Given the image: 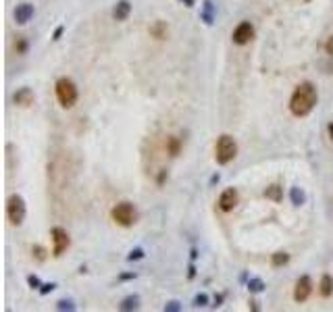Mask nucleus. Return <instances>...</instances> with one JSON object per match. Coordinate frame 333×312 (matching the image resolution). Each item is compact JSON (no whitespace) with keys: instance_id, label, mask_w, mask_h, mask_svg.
Masks as SVG:
<instances>
[{"instance_id":"nucleus-1","label":"nucleus","mask_w":333,"mask_h":312,"mask_svg":"<svg viewBox=\"0 0 333 312\" xmlns=\"http://www.w3.org/2000/svg\"><path fill=\"white\" fill-rule=\"evenodd\" d=\"M318 102V92L312 81L298 83L289 98V113L294 117H308Z\"/></svg>"},{"instance_id":"nucleus-2","label":"nucleus","mask_w":333,"mask_h":312,"mask_svg":"<svg viewBox=\"0 0 333 312\" xmlns=\"http://www.w3.org/2000/svg\"><path fill=\"white\" fill-rule=\"evenodd\" d=\"M54 92H57V100L62 108H73L77 104L79 98V92H77V86H75L73 79L69 77H61L54 86Z\"/></svg>"},{"instance_id":"nucleus-3","label":"nucleus","mask_w":333,"mask_h":312,"mask_svg":"<svg viewBox=\"0 0 333 312\" xmlns=\"http://www.w3.org/2000/svg\"><path fill=\"white\" fill-rule=\"evenodd\" d=\"M235 156H238V144H235V140L229 134L219 135L217 144H214V161H217V164L225 166L231 163Z\"/></svg>"},{"instance_id":"nucleus-4","label":"nucleus","mask_w":333,"mask_h":312,"mask_svg":"<svg viewBox=\"0 0 333 312\" xmlns=\"http://www.w3.org/2000/svg\"><path fill=\"white\" fill-rule=\"evenodd\" d=\"M25 217H27V206H25L23 196H19V193L9 196V200H6V219H9V223L21 227Z\"/></svg>"},{"instance_id":"nucleus-5","label":"nucleus","mask_w":333,"mask_h":312,"mask_svg":"<svg viewBox=\"0 0 333 312\" xmlns=\"http://www.w3.org/2000/svg\"><path fill=\"white\" fill-rule=\"evenodd\" d=\"M110 219L119 227H134V223L137 221V210L131 202H119L110 210Z\"/></svg>"},{"instance_id":"nucleus-6","label":"nucleus","mask_w":333,"mask_h":312,"mask_svg":"<svg viewBox=\"0 0 333 312\" xmlns=\"http://www.w3.org/2000/svg\"><path fill=\"white\" fill-rule=\"evenodd\" d=\"M50 238H52V256H62L71 246V238L62 227H52L50 229Z\"/></svg>"},{"instance_id":"nucleus-7","label":"nucleus","mask_w":333,"mask_h":312,"mask_svg":"<svg viewBox=\"0 0 333 312\" xmlns=\"http://www.w3.org/2000/svg\"><path fill=\"white\" fill-rule=\"evenodd\" d=\"M254 38V25L250 23V21H242V23L235 27L233 33H231V40H233V44H238V46H246L250 44Z\"/></svg>"},{"instance_id":"nucleus-8","label":"nucleus","mask_w":333,"mask_h":312,"mask_svg":"<svg viewBox=\"0 0 333 312\" xmlns=\"http://www.w3.org/2000/svg\"><path fill=\"white\" fill-rule=\"evenodd\" d=\"M240 202V193L235 187H227V190L219 196V208L223 212H233V208Z\"/></svg>"},{"instance_id":"nucleus-9","label":"nucleus","mask_w":333,"mask_h":312,"mask_svg":"<svg viewBox=\"0 0 333 312\" xmlns=\"http://www.w3.org/2000/svg\"><path fill=\"white\" fill-rule=\"evenodd\" d=\"M312 294V279L308 275H302L300 279L296 281V287H294V300L296 302H306Z\"/></svg>"},{"instance_id":"nucleus-10","label":"nucleus","mask_w":333,"mask_h":312,"mask_svg":"<svg viewBox=\"0 0 333 312\" xmlns=\"http://www.w3.org/2000/svg\"><path fill=\"white\" fill-rule=\"evenodd\" d=\"M31 17H33V4H30V2L17 4V9H15V21H17L19 25L30 23Z\"/></svg>"},{"instance_id":"nucleus-11","label":"nucleus","mask_w":333,"mask_h":312,"mask_svg":"<svg viewBox=\"0 0 333 312\" xmlns=\"http://www.w3.org/2000/svg\"><path fill=\"white\" fill-rule=\"evenodd\" d=\"M13 100H15L17 106L27 108V106H31L33 104V92L30 88H19L15 92V96H13Z\"/></svg>"},{"instance_id":"nucleus-12","label":"nucleus","mask_w":333,"mask_h":312,"mask_svg":"<svg viewBox=\"0 0 333 312\" xmlns=\"http://www.w3.org/2000/svg\"><path fill=\"white\" fill-rule=\"evenodd\" d=\"M129 15H131V2L129 0H119V2L115 4V9H113L115 21H125Z\"/></svg>"},{"instance_id":"nucleus-13","label":"nucleus","mask_w":333,"mask_h":312,"mask_svg":"<svg viewBox=\"0 0 333 312\" xmlns=\"http://www.w3.org/2000/svg\"><path fill=\"white\" fill-rule=\"evenodd\" d=\"M214 17H217V13H214V4L211 2V0H204L202 11H200V19H202L206 25H212L214 23Z\"/></svg>"},{"instance_id":"nucleus-14","label":"nucleus","mask_w":333,"mask_h":312,"mask_svg":"<svg viewBox=\"0 0 333 312\" xmlns=\"http://www.w3.org/2000/svg\"><path fill=\"white\" fill-rule=\"evenodd\" d=\"M318 294L321 297H331L333 296V277L325 273L321 277V283H318Z\"/></svg>"},{"instance_id":"nucleus-15","label":"nucleus","mask_w":333,"mask_h":312,"mask_svg":"<svg viewBox=\"0 0 333 312\" xmlns=\"http://www.w3.org/2000/svg\"><path fill=\"white\" fill-rule=\"evenodd\" d=\"M166 31H169V27H166L165 21H154V23L150 25V36L156 38V40H165Z\"/></svg>"},{"instance_id":"nucleus-16","label":"nucleus","mask_w":333,"mask_h":312,"mask_svg":"<svg viewBox=\"0 0 333 312\" xmlns=\"http://www.w3.org/2000/svg\"><path fill=\"white\" fill-rule=\"evenodd\" d=\"M265 198L267 200H273V202H281V200H283V187L279 183L269 185L267 190H265Z\"/></svg>"},{"instance_id":"nucleus-17","label":"nucleus","mask_w":333,"mask_h":312,"mask_svg":"<svg viewBox=\"0 0 333 312\" xmlns=\"http://www.w3.org/2000/svg\"><path fill=\"white\" fill-rule=\"evenodd\" d=\"M179 152H182V140L175 137V135H169V137H166V154L175 158Z\"/></svg>"},{"instance_id":"nucleus-18","label":"nucleus","mask_w":333,"mask_h":312,"mask_svg":"<svg viewBox=\"0 0 333 312\" xmlns=\"http://www.w3.org/2000/svg\"><path fill=\"white\" fill-rule=\"evenodd\" d=\"M119 308H121L123 312L137 310V308H140V296H127V297H123L121 304H119Z\"/></svg>"},{"instance_id":"nucleus-19","label":"nucleus","mask_w":333,"mask_h":312,"mask_svg":"<svg viewBox=\"0 0 333 312\" xmlns=\"http://www.w3.org/2000/svg\"><path fill=\"white\" fill-rule=\"evenodd\" d=\"M289 200H291V204L294 206H302L304 202H306V193H304L302 187H291L289 190Z\"/></svg>"},{"instance_id":"nucleus-20","label":"nucleus","mask_w":333,"mask_h":312,"mask_svg":"<svg viewBox=\"0 0 333 312\" xmlns=\"http://www.w3.org/2000/svg\"><path fill=\"white\" fill-rule=\"evenodd\" d=\"M289 262V254L288 252H275L273 256H271V265H273L275 268L277 267H286Z\"/></svg>"},{"instance_id":"nucleus-21","label":"nucleus","mask_w":333,"mask_h":312,"mask_svg":"<svg viewBox=\"0 0 333 312\" xmlns=\"http://www.w3.org/2000/svg\"><path fill=\"white\" fill-rule=\"evenodd\" d=\"M265 281L260 279V277H252V279L248 281V289L252 291V294H260V291H265Z\"/></svg>"},{"instance_id":"nucleus-22","label":"nucleus","mask_w":333,"mask_h":312,"mask_svg":"<svg viewBox=\"0 0 333 312\" xmlns=\"http://www.w3.org/2000/svg\"><path fill=\"white\" fill-rule=\"evenodd\" d=\"M31 254H33V258H36L38 262H46V258H48L46 248L40 246V244H33V246H31Z\"/></svg>"},{"instance_id":"nucleus-23","label":"nucleus","mask_w":333,"mask_h":312,"mask_svg":"<svg viewBox=\"0 0 333 312\" xmlns=\"http://www.w3.org/2000/svg\"><path fill=\"white\" fill-rule=\"evenodd\" d=\"M57 310H69V312H73L75 310V304H73V300H59L57 302Z\"/></svg>"},{"instance_id":"nucleus-24","label":"nucleus","mask_w":333,"mask_h":312,"mask_svg":"<svg viewBox=\"0 0 333 312\" xmlns=\"http://www.w3.org/2000/svg\"><path fill=\"white\" fill-rule=\"evenodd\" d=\"M142 258H144V250L142 248H136V250H131V252L127 254L129 262H136V260H142Z\"/></svg>"},{"instance_id":"nucleus-25","label":"nucleus","mask_w":333,"mask_h":312,"mask_svg":"<svg viewBox=\"0 0 333 312\" xmlns=\"http://www.w3.org/2000/svg\"><path fill=\"white\" fill-rule=\"evenodd\" d=\"M194 306H196V308H202V306H208V296L204 294V291H202V294H198L196 297H194Z\"/></svg>"},{"instance_id":"nucleus-26","label":"nucleus","mask_w":333,"mask_h":312,"mask_svg":"<svg viewBox=\"0 0 333 312\" xmlns=\"http://www.w3.org/2000/svg\"><path fill=\"white\" fill-rule=\"evenodd\" d=\"M27 40L25 38H17V42H15V50H17V54H25L27 52Z\"/></svg>"},{"instance_id":"nucleus-27","label":"nucleus","mask_w":333,"mask_h":312,"mask_svg":"<svg viewBox=\"0 0 333 312\" xmlns=\"http://www.w3.org/2000/svg\"><path fill=\"white\" fill-rule=\"evenodd\" d=\"M27 285H30L31 289H40L42 287V281L38 275H27Z\"/></svg>"},{"instance_id":"nucleus-28","label":"nucleus","mask_w":333,"mask_h":312,"mask_svg":"<svg viewBox=\"0 0 333 312\" xmlns=\"http://www.w3.org/2000/svg\"><path fill=\"white\" fill-rule=\"evenodd\" d=\"M54 289H57V283H42V287H40L38 291H40L42 296H48V294H50V291H54Z\"/></svg>"},{"instance_id":"nucleus-29","label":"nucleus","mask_w":333,"mask_h":312,"mask_svg":"<svg viewBox=\"0 0 333 312\" xmlns=\"http://www.w3.org/2000/svg\"><path fill=\"white\" fill-rule=\"evenodd\" d=\"M179 310H182V304H179V302H175V300H173V302H166V304H165V312H179Z\"/></svg>"},{"instance_id":"nucleus-30","label":"nucleus","mask_w":333,"mask_h":312,"mask_svg":"<svg viewBox=\"0 0 333 312\" xmlns=\"http://www.w3.org/2000/svg\"><path fill=\"white\" fill-rule=\"evenodd\" d=\"M325 52H327L329 57H333V36H329L327 42H325Z\"/></svg>"},{"instance_id":"nucleus-31","label":"nucleus","mask_w":333,"mask_h":312,"mask_svg":"<svg viewBox=\"0 0 333 312\" xmlns=\"http://www.w3.org/2000/svg\"><path fill=\"white\" fill-rule=\"evenodd\" d=\"M62 31H65V25H59L57 30H54V36H52V40H61V36H62Z\"/></svg>"},{"instance_id":"nucleus-32","label":"nucleus","mask_w":333,"mask_h":312,"mask_svg":"<svg viewBox=\"0 0 333 312\" xmlns=\"http://www.w3.org/2000/svg\"><path fill=\"white\" fill-rule=\"evenodd\" d=\"M131 279H136V273H123V275H119V281H131Z\"/></svg>"},{"instance_id":"nucleus-33","label":"nucleus","mask_w":333,"mask_h":312,"mask_svg":"<svg viewBox=\"0 0 333 312\" xmlns=\"http://www.w3.org/2000/svg\"><path fill=\"white\" fill-rule=\"evenodd\" d=\"M221 304H223V294L214 296V304H212V306H214V308H219V306H221Z\"/></svg>"},{"instance_id":"nucleus-34","label":"nucleus","mask_w":333,"mask_h":312,"mask_svg":"<svg viewBox=\"0 0 333 312\" xmlns=\"http://www.w3.org/2000/svg\"><path fill=\"white\" fill-rule=\"evenodd\" d=\"M196 277V267L190 265V268H187V279H194Z\"/></svg>"},{"instance_id":"nucleus-35","label":"nucleus","mask_w":333,"mask_h":312,"mask_svg":"<svg viewBox=\"0 0 333 312\" xmlns=\"http://www.w3.org/2000/svg\"><path fill=\"white\" fill-rule=\"evenodd\" d=\"M327 134H329V137H331V142H333V121L327 125Z\"/></svg>"},{"instance_id":"nucleus-36","label":"nucleus","mask_w":333,"mask_h":312,"mask_svg":"<svg viewBox=\"0 0 333 312\" xmlns=\"http://www.w3.org/2000/svg\"><path fill=\"white\" fill-rule=\"evenodd\" d=\"M179 2H183L185 6H194V0H179Z\"/></svg>"}]
</instances>
